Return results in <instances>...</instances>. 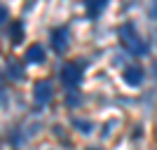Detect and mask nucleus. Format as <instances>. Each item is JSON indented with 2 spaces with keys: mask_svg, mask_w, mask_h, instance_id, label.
I'll list each match as a JSON object with an SVG mask.
<instances>
[{
  "mask_svg": "<svg viewBox=\"0 0 157 150\" xmlns=\"http://www.w3.org/2000/svg\"><path fill=\"white\" fill-rule=\"evenodd\" d=\"M120 38H122V45H124L131 54H148V49H150V47L136 35V31H134L131 24H124V26L120 28Z\"/></svg>",
  "mask_w": 157,
  "mask_h": 150,
  "instance_id": "obj_1",
  "label": "nucleus"
},
{
  "mask_svg": "<svg viewBox=\"0 0 157 150\" xmlns=\"http://www.w3.org/2000/svg\"><path fill=\"white\" fill-rule=\"evenodd\" d=\"M61 80L66 87H78L82 80V66L80 63H66L61 68Z\"/></svg>",
  "mask_w": 157,
  "mask_h": 150,
  "instance_id": "obj_2",
  "label": "nucleus"
},
{
  "mask_svg": "<svg viewBox=\"0 0 157 150\" xmlns=\"http://www.w3.org/2000/svg\"><path fill=\"white\" fill-rule=\"evenodd\" d=\"M52 94H54V89H52V82H47V80L38 82V85H35V89H33V96H35V101H38L40 106L49 103V101H52Z\"/></svg>",
  "mask_w": 157,
  "mask_h": 150,
  "instance_id": "obj_3",
  "label": "nucleus"
},
{
  "mask_svg": "<svg viewBox=\"0 0 157 150\" xmlns=\"http://www.w3.org/2000/svg\"><path fill=\"white\" fill-rule=\"evenodd\" d=\"M68 45V31L66 28H54L52 31V47L54 52H63Z\"/></svg>",
  "mask_w": 157,
  "mask_h": 150,
  "instance_id": "obj_4",
  "label": "nucleus"
},
{
  "mask_svg": "<svg viewBox=\"0 0 157 150\" xmlns=\"http://www.w3.org/2000/svg\"><path fill=\"white\" fill-rule=\"evenodd\" d=\"M124 80H127V85L138 87L141 82H143V71H141L138 66H129V68L124 71Z\"/></svg>",
  "mask_w": 157,
  "mask_h": 150,
  "instance_id": "obj_5",
  "label": "nucleus"
},
{
  "mask_svg": "<svg viewBox=\"0 0 157 150\" xmlns=\"http://www.w3.org/2000/svg\"><path fill=\"white\" fill-rule=\"evenodd\" d=\"M5 73H7V78H12V80H21V78H24V68H21V66L17 63L14 59H10V61H7Z\"/></svg>",
  "mask_w": 157,
  "mask_h": 150,
  "instance_id": "obj_6",
  "label": "nucleus"
},
{
  "mask_svg": "<svg viewBox=\"0 0 157 150\" xmlns=\"http://www.w3.org/2000/svg\"><path fill=\"white\" fill-rule=\"evenodd\" d=\"M45 59V49L40 45H31L26 52V61H31V63H40V61Z\"/></svg>",
  "mask_w": 157,
  "mask_h": 150,
  "instance_id": "obj_7",
  "label": "nucleus"
},
{
  "mask_svg": "<svg viewBox=\"0 0 157 150\" xmlns=\"http://www.w3.org/2000/svg\"><path fill=\"white\" fill-rule=\"evenodd\" d=\"M105 10V2L103 0H92V2H87V12H89V17H98V14Z\"/></svg>",
  "mask_w": 157,
  "mask_h": 150,
  "instance_id": "obj_8",
  "label": "nucleus"
},
{
  "mask_svg": "<svg viewBox=\"0 0 157 150\" xmlns=\"http://www.w3.org/2000/svg\"><path fill=\"white\" fill-rule=\"evenodd\" d=\"M12 38H14V42H21V40H24V33H21V24H14V26H12Z\"/></svg>",
  "mask_w": 157,
  "mask_h": 150,
  "instance_id": "obj_9",
  "label": "nucleus"
},
{
  "mask_svg": "<svg viewBox=\"0 0 157 150\" xmlns=\"http://www.w3.org/2000/svg\"><path fill=\"white\" fill-rule=\"evenodd\" d=\"M75 124H78L80 129H85V131H89V129H92V124H89V122H80V120H75Z\"/></svg>",
  "mask_w": 157,
  "mask_h": 150,
  "instance_id": "obj_10",
  "label": "nucleus"
},
{
  "mask_svg": "<svg viewBox=\"0 0 157 150\" xmlns=\"http://www.w3.org/2000/svg\"><path fill=\"white\" fill-rule=\"evenodd\" d=\"M150 17H152V19H157V2H152V5H150Z\"/></svg>",
  "mask_w": 157,
  "mask_h": 150,
  "instance_id": "obj_11",
  "label": "nucleus"
},
{
  "mask_svg": "<svg viewBox=\"0 0 157 150\" xmlns=\"http://www.w3.org/2000/svg\"><path fill=\"white\" fill-rule=\"evenodd\" d=\"M0 19H2V24H7V10H5V7L0 10Z\"/></svg>",
  "mask_w": 157,
  "mask_h": 150,
  "instance_id": "obj_12",
  "label": "nucleus"
}]
</instances>
